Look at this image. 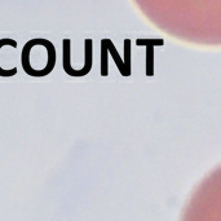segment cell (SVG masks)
I'll use <instances>...</instances> for the list:
<instances>
[{"label": "cell", "mask_w": 221, "mask_h": 221, "mask_svg": "<svg viewBox=\"0 0 221 221\" xmlns=\"http://www.w3.org/2000/svg\"><path fill=\"white\" fill-rule=\"evenodd\" d=\"M181 221H221V167L198 186L185 206Z\"/></svg>", "instance_id": "6da1fadb"}, {"label": "cell", "mask_w": 221, "mask_h": 221, "mask_svg": "<svg viewBox=\"0 0 221 221\" xmlns=\"http://www.w3.org/2000/svg\"><path fill=\"white\" fill-rule=\"evenodd\" d=\"M70 60H71V40L64 39L62 40V67H64V71L67 75L74 76L75 69L71 66Z\"/></svg>", "instance_id": "7a4b0ae2"}, {"label": "cell", "mask_w": 221, "mask_h": 221, "mask_svg": "<svg viewBox=\"0 0 221 221\" xmlns=\"http://www.w3.org/2000/svg\"><path fill=\"white\" fill-rule=\"evenodd\" d=\"M4 45H12L13 48H17V41L13 40V39H10V38H4V39H0V49H2V47ZM18 71L17 67H13V69H9V70H5L3 69L2 66H0V76H3V78H9V76H13L16 75Z\"/></svg>", "instance_id": "3957f363"}]
</instances>
